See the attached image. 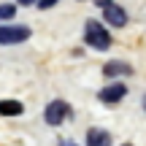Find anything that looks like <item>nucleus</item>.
<instances>
[{
  "label": "nucleus",
  "mask_w": 146,
  "mask_h": 146,
  "mask_svg": "<svg viewBox=\"0 0 146 146\" xmlns=\"http://www.w3.org/2000/svg\"><path fill=\"white\" fill-rule=\"evenodd\" d=\"M68 116H70V106L65 103V100H52V103L46 106V111H43L46 125H62Z\"/></svg>",
  "instance_id": "2"
},
{
  "label": "nucleus",
  "mask_w": 146,
  "mask_h": 146,
  "mask_svg": "<svg viewBox=\"0 0 146 146\" xmlns=\"http://www.w3.org/2000/svg\"><path fill=\"white\" fill-rule=\"evenodd\" d=\"M87 146H111V135L100 127H92L87 133Z\"/></svg>",
  "instance_id": "6"
},
{
  "label": "nucleus",
  "mask_w": 146,
  "mask_h": 146,
  "mask_svg": "<svg viewBox=\"0 0 146 146\" xmlns=\"http://www.w3.org/2000/svg\"><path fill=\"white\" fill-rule=\"evenodd\" d=\"M84 41H87L92 49H98V52H106V49L111 46L108 30H106L100 22H95V19H89L87 25H84Z\"/></svg>",
  "instance_id": "1"
},
{
  "label": "nucleus",
  "mask_w": 146,
  "mask_h": 146,
  "mask_svg": "<svg viewBox=\"0 0 146 146\" xmlns=\"http://www.w3.org/2000/svg\"><path fill=\"white\" fill-rule=\"evenodd\" d=\"M30 38V27L22 25H5L0 27V46H8V43H22Z\"/></svg>",
  "instance_id": "3"
},
{
  "label": "nucleus",
  "mask_w": 146,
  "mask_h": 146,
  "mask_svg": "<svg viewBox=\"0 0 146 146\" xmlns=\"http://www.w3.org/2000/svg\"><path fill=\"white\" fill-rule=\"evenodd\" d=\"M30 3H38V0H19V5H30Z\"/></svg>",
  "instance_id": "12"
},
{
  "label": "nucleus",
  "mask_w": 146,
  "mask_h": 146,
  "mask_svg": "<svg viewBox=\"0 0 146 146\" xmlns=\"http://www.w3.org/2000/svg\"><path fill=\"white\" fill-rule=\"evenodd\" d=\"M14 14H16V5H11V3L0 5V22H8V19H14Z\"/></svg>",
  "instance_id": "9"
},
{
  "label": "nucleus",
  "mask_w": 146,
  "mask_h": 146,
  "mask_svg": "<svg viewBox=\"0 0 146 146\" xmlns=\"http://www.w3.org/2000/svg\"><path fill=\"white\" fill-rule=\"evenodd\" d=\"M103 16H106V22L114 25V27H125V25H127L125 8H119L116 3H108V5H106V8H103Z\"/></svg>",
  "instance_id": "5"
},
{
  "label": "nucleus",
  "mask_w": 146,
  "mask_h": 146,
  "mask_svg": "<svg viewBox=\"0 0 146 146\" xmlns=\"http://www.w3.org/2000/svg\"><path fill=\"white\" fill-rule=\"evenodd\" d=\"M95 3H98V5H100V8H106V5H108V3H111V0H95Z\"/></svg>",
  "instance_id": "11"
},
{
  "label": "nucleus",
  "mask_w": 146,
  "mask_h": 146,
  "mask_svg": "<svg viewBox=\"0 0 146 146\" xmlns=\"http://www.w3.org/2000/svg\"><path fill=\"white\" fill-rule=\"evenodd\" d=\"M57 3H60V0H38L35 5H38V8H52V5H57Z\"/></svg>",
  "instance_id": "10"
},
{
  "label": "nucleus",
  "mask_w": 146,
  "mask_h": 146,
  "mask_svg": "<svg viewBox=\"0 0 146 146\" xmlns=\"http://www.w3.org/2000/svg\"><path fill=\"white\" fill-rule=\"evenodd\" d=\"M65 146H76V143H65Z\"/></svg>",
  "instance_id": "14"
},
{
  "label": "nucleus",
  "mask_w": 146,
  "mask_h": 146,
  "mask_svg": "<svg viewBox=\"0 0 146 146\" xmlns=\"http://www.w3.org/2000/svg\"><path fill=\"white\" fill-rule=\"evenodd\" d=\"M125 146H133V143H125Z\"/></svg>",
  "instance_id": "15"
},
{
  "label": "nucleus",
  "mask_w": 146,
  "mask_h": 146,
  "mask_svg": "<svg viewBox=\"0 0 146 146\" xmlns=\"http://www.w3.org/2000/svg\"><path fill=\"white\" fill-rule=\"evenodd\" d=\"M125 95H127V87L116 81V84H108V87H103L98 98H100V103H119Z\"/></svg>",
  "instance_id": "4"
},
{
  "label": "nucleus",
  "mask_w": 146,
  "mask_h": 146,
  "mask_svg": "<svg viewBox=\"0 0 146 146\" xmlns=\"http://www.w3.org/2000/svg\"><path fill=\"white\" fill-rule=\"evenodd\" d=\"M143 108H146V95H143Z\"/></svg>",
  "instance_id": "13"
},
{
  "label": "nucleus",
  "mask_w": 146,
  "mask_h": 146,
  "mask_svg": "<svg viewBox=\"0 0 146 146\" xmlns=\"http://www.w3.org/2000/svg\"><path fill=\"white\" fill-rule=\"evenodd\" d=\"M103 73H106L108 78H111V76H130V73H133V68H130L127 62H119V60H114V62H106Z\"/></svg>",
  "instance_id": "7"
},
{
  "label": "nucleus",
  "mask_w": 146,
  "mask_h": 146,
  "mask_svg": "<svg viewBox=\"0 0 146 146\" xmlns=\"http://www.w3.org/2000/svg\"><path fill=\"white\" fill-rule=\"evenodd\" d=\"M25 106L19 100H0V116H19Z\"/></svg>",
  "instance_id": "8"
}]
</instances>
